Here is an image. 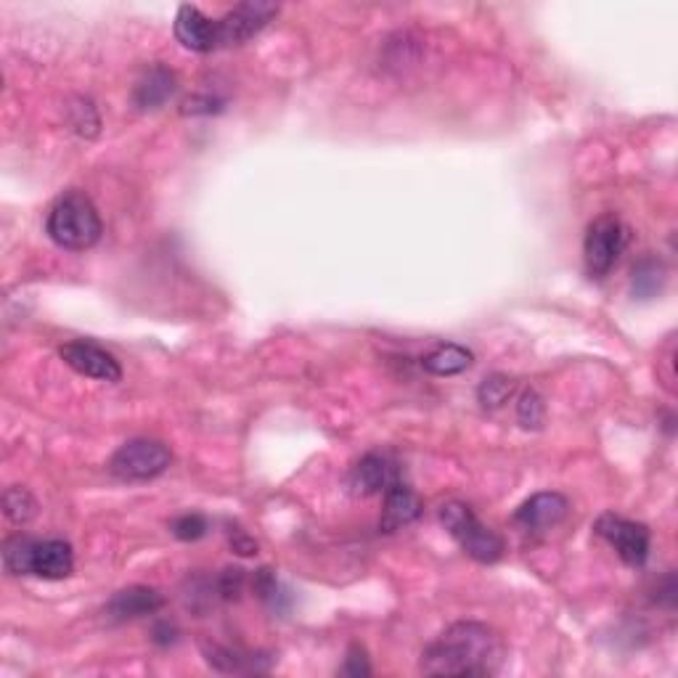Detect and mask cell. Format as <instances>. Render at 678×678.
<instances>
[{"label":"cell","instance_id":"obj_1","mask_svg":"<svg viewBox=\"0 0 678 678\" xmlns=\"http://www.w3.org/2000/svg\"><path fill=\"white\" fill-rule=\"evenodd\" d=\"M506 647L485 623H453L422 653L427 676H493L504 666Z\"/></svg>","mask_w":678,"mask_h":678},{"label":"cell","instance_id":"obj_2","mask_svg":"<svg viewBox=\"0 0 678 678\" xmlns=\"http://www.w3.org/2000/svg\"><path fill=\"white\" fill-rule=\"evenodd\" d=\"M45 234L61 249L85 253L96 247L104 234V223L91 196L83 192H66L53 202L45 218Z\"/></svg>","mask_w":678,"mask_h":678},{"label":"cell","instance_id":"obj_3","mask_svg":"<svg viewBox=\"0 0 678 678\" xmlns=\"http://www.w3.org/2000/svg\"><path fill=\"white\" fill-rule=\"evenodd\" d=\"M3 567L11 575H35L43 581H64L74 569V552L66 541H35L30 535H13L3 546Z\"/></svg>","mask_w":678,"mask_h":678},{"label":"cell","instance_id":"obj_4","mask_svg":"<svg viewBox=\"0 0 678 678\" xmlns=\"http://www.w3.org/2000/svg\"><path fill=\"white\" fill-rule=\"evenodd\" d=\"M440 522L451 533V538L464 548V554H470L480 565H493V562L504 557V538L483 525L477 514L466 504H461V501H449V504L440 506Z\"/></svg>","mask_w":678,"mask_h":678},{"label":"cell","instance_id":"obj_5","mask_svg":"<svg viewBox=\"0 0 678 678\" xmlns=\"http://www.w3.org/2000/svg\"><path fill=\"white\" fill-rule=\"evenodd\" d=\"M173 464V453L165 443L148 438L127 440L114 451L110 461V472L125 483H141V480H154L165 474Z\"/></svg>","mask_w":678,"mask_h":678},{"label":"cell","instance_id":"obj_6","mask_svg":"<svg viewBox=\"0 0 678 678\" xmlns=\"http://www.w3.org/2000/svg\"><path fill=\"white\" fill-rule=\"evenodd\" d=\"M630 230L618 215H599L583 239V260L592 276H607L626 253Z\"/></svg>","mask_w":678,"mask_h":678},{"label":"cell","instance_id":"obj_7","mask_svg":"<svg viewBox=\"0 0 678 678\" xmlns=\"http://www.w3.org/2000/svg\"><path fill=\"white\" fill-rule=\"evenodd\" d=\"M594 531L599 538H605L607 544L618 552V557L626 562L628 567L647 565L649 546H653V535H649L647 525L607 512L596 520Z\"/></svg>","mask_w":678,"mask_h":678},{"label":"cell","instance_id":"obj_8","mask_svg":"<svg viewBox=\"0 0 678 678\" xmlns=\"http://www.w3.org/2000/svg\"><path fill=\"white\" fill-rule=\"evenodd\" d=\"M276 13H279V6L260 3V0H247V3L230 9L226 17L218 19L220 49H230V45H242L253 40L257 32L266 30Z\"/></svg>","mask_w":678,"mask_h":678},{"label":"cell","instance_id":"obj_9","mask_svg":"<svg viewBox=\"0 0 678 678\" xmlns=\"http://www.w3.org/2000/svg\"><path fill=\"white\" fill-rule=\"evenodd\" d=\"M59 356L72 371L83 377L99 379V382H120L122 379V366L117 358L99 348L96 342H88V339H74V342L61 345Z\"/></svg>","mask_w":678,"mask_h":678},{"label":"cell","instance_id":"obj_10","mask_svg":"<svg viewBox=\"0 0 678 678\" xmlns=\"http://www.w3.org/2000/svg\"><path fill=\"white\" fill-rule=\"evenodd\" d=\"M175 38L183 49L194 53H209L220 49L218 19H209L196 6L183 3L175 13Z\"/></svg>","mask_w":678,"mask_h":678},{"label":"cell","instance_id":"obj_11","mask_svg":"<svg viewBox=\"0 0 678 678\" xmlns=\"http://www.w3.org/2000/svg\"><path fill=\"white\" fill-rule=\"evenodd\" d=\"M569 514V501L557 491L535 493L514 512V522L525 533H546L562 525Z\"/></svg>","mask_w":678,"mask_h":678},{"label":"cell","instance_id":"obj_12","mask_svg":"<svg viewBox=\"0 0 678 678\" xmlns=\"http://www.w3.org/2000/svg\"><path fill=\"white\" fill-rule=\"evenodd\" d=\"M396 483H400V470L388 453H369L350 472V487L356 496H384Z\"/></svg>","mask_w":678,"mask_h":678},{"label":"cell","instance_id":"obj_13","mask_svg":"<svg viewBox=\"0 0 678 678\" xmlns=\"http://www.w3.org/2000/svg\"><path fill=\"white\" fill-rule=\"evenodd\" d=\"M422 514V499L411 491L409 485L400 480L384 493V508L382 520H379V531L382 533H398L403 527H409L411 522L419 520Z\"/></svg>","mask_w":678,"mask_h":678},{"label":"cell","instance_id":"obj_14","mask_svg":"<svg viewBox=\"0 0 678 678\" xmlns=\"http://www.w3.org/2000/svg\"><path fill=\"white\" fill-rule=\"evenodd\" d=\"M165 607V596H162L157 588L148 586H131L122 588L110 599L106 605V615L112 620H135L144 618V615H154Z\"/></svg>","mask_w":678,"mask_h":678},{"label":"cell","instance_id":"obj_15","mask_svg":"<svg viewBox=\"0 0 678 678\" xmlns=\"http://www.w3.org/2000/svg\"><path fill=\"white\" fill-rule=\"evenodd\" d=\"M175 93V74L167 66H152L144 78L138 80L133 91L135 106L141 110H160L165 101Z\"/></svg>","mask_w":678,"mask_h":678},{"label":"cell","instance_id":"obj_16","mask_svg":"<svg viewBox=\"0 0 678 678\" xmlns=\"http://www.w3.org/2000/svg\"><path fill=\"white\" fill-rule=\"evenodd\" d=\"M474 363L472 350L461 348L456 342L438 345L435 350L427 352L422 358V369L432 377H456L461 371H466Z\"/></svg>","mask_w":678,"mask_h":678},{"label":"cell","instance_id":"obj_17","mask_svg":"<svg viewBox=\"0 0 678 678\" xmlns=\"http://www.w3.org/2000/svg\"><path fill=\"white\" fill-rule=\"evenodd\" d=\"M205 660L220 674H257V670H268V666H260V655L239 653L230 647H205Z\"/></svg>","mask_w":678,"mask_h":678},{"label":"cell","instance_id":"obj_18","mask_svg":"<svg viewBox=\"0 0 678 678\" xmlns=\"http://www.w3.org/2000/svg\"><path fill=\"white\" fill-rule=\"evenodd\" d=\"M666 287V266L657 257H641L634 266V279H630V289H634L636 300H653Z\"/></svg>","mask_w":678,"mask_h":678},{"label":"cell","instance_id":"obj_19","mask_svg":"<svg viewBox=\"0 0 678 678\" xmlns=\"http://www.w3.org/2000/svg\"><path fill=\"white\" fill-rule=\"evenodd\" d=\"M3 512H6V517H9L11 522H17V525H27V522L38 514V504L27 487L11 485L9 491L3 493Z\"/></svg>","mask_w":678,"mask_h":678},{"label":"cell","instance_id":"obj_20","mask_svg":"<svg viewBox=\"0 0 678 678\" xmlns=\"http://www.w3.org/2000/svg\"><path fill=\"white\" fill-rule=\"evenodd\" d=\"M517 422L525 430H541L546 422V403L538 390L527 388L517 400Z\"/></svg>","mask_w":678,"mask_h":678},{"label":"cell","instance_id":"obj_21","mask_svg":"<svg viewBox=\"0 0 678 678\" xmlns=\"http://www.w3.org/2000/svg\"><path fill=\"white\" fill-rule=\"evenodd\" d=\"M514 388H517V384H514V379H508L504 374H493V377L483 379V384H480V390H477L480 405H483V409H491V411L501 409V405H504L508 400V396L514 392Z\"/></svg>","mask_w":678,"mask_h":678},{"label":"cell","instance_id":"obj_22","mask_svg":"<svg viewBox=\"0 0 678 678\" xmlns=\"http://www.w3.org/2000/svg\"><path fill=\"white\" fill-rule=\"evenodd\" d=\"M244 586H247V575H244L242 567H226L223 573H218V578H215V588H218V596L223 602L239 599Z\"/></svg>","mask_w":678,"mask_h":678},{"label":"cell","instance_id":"obj_23","mask_svg":"<svg viewBox=\"0 0 678 678\" xmlns=\"http://www.w3.org/2000/svg\"><path fill=\"white\" fill-rule=\"evenodd\" d=\"M170 527H173L175 538H181V541H199V538H205V535H207L209 522L202 517V514H183V517L175 520Z\"/></svg>","mask_w":678,"mask_h":678},{"label":"cell","instance_id":"obj_24","mask_svg":"<svg viewBox=\"0 0 678 678\" xmlns=\"http://www.w3.org/2000/svg\"><path fill=\"white\" fill-rule=\"evenodd\" d=\"M342 676H352V678H361V676H369L371 674V666H369V657H366L363 647H358V644H352L348 657H345V666L342 670H339Z\"/></svg>","mask_w":678,"mask_h":678},{"label":"cell","instance_id":"obj_25","mask_svg":"<svg viewBox=\"0 0 678 678\" xmlns=\"http://www.w3.org/2000/svg\"><path fill=\"white\" fill-rule=\"evenodd\" d=\"M230 546H234V552H239L242 557H253V554H257V544L242 531L230 533Z\"/></svg>","mask_w":678,"mask_h":678}]
</instances>
